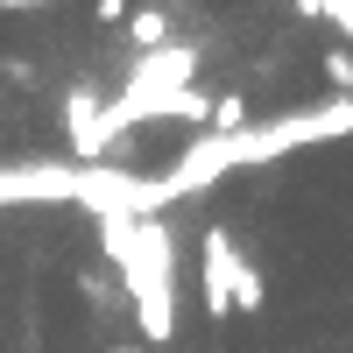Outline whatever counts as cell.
I'll return each mask as SVG.
<instances>
[{"instance_id":"cell-1","label":"cell","mask_w":353,"mask_h":353,"mask_svg":"<svg viewBox=\"0 0 353 353\" xmlns=\"http://www.w3.org/2000/svg\"><path fill=\"white\" fill-rule=\"evenodd\" d=\"M339 134H353V99L283 113V121L248 128V134H198V141H184V156L170 163V176H149V184L134 191V219H163V205L219 184L226 170H254V163H276L290 149H304V141H339Z\"/></svg>"},{"instance_id":"cell-2","label":"cell","mask_w":353,"mask_h":353,"mask_svg":"<svg viewBox=\"0 0 353 353\" xmlns=\"http://www.w3.org/2000/svg\"><path fill=\"white\" fill-rule=\"evenodd\" d=\"M121 283H128V304H134L141 339L170 346L176 339V233L163 219H141L134 226V254H128Z\"/></svg>"},{"instance_id":"cell-3","label":"cell","mask_w":353,"mask_h":353,"mask_svg":"<svg viewBox=\"0 0 353 353\" xmlns=\"http://www.w3.org/2000/svg\"><path fill=\"white\" fill-rule=\"evenodd\" d=\"M191 78H198V43H163L149 57H134L121 92L128 99H176V92H191Z\"/></svg>"},{"instance_id":"cell-4","label":"cell","mask_w":353,"mask_h":353,"mask_svg":"<svg viewBox=\"0 0 353 353\" xmlns=\"http://www.w3.org/2000/svg\"><path fill=\"white\" fill-rule=\"evenodd\" d=\"M241 269H248V254L233 248V233L226 226H205V241H198V290H205V311H212V318H233Z\"/></svg>"},{"instance_id":"cell-5","label":"cell","mask_w":353,"mask_h":353,"mask_svg":"<svg viewBox=\"0 0 353 353\" xmlns=\"http://www.w3.org/2000/svg\"><path fill=\"white\" fill-rule=\"evenodd\" d=\"M64 141H71L78 163H99L113 141H121L113 121H106V99L92 92V85H71V92H64Z\"/></svg>"},{"instance_id":"cell-6","label":"cell","mask_w":353,"mask_h":353,"mask_svg":"<svg viewBox=\"0 0 353 353\" xmlns=\"http://www.w3.org/2000/svg\"><path fill=\"white\" fill-rule=\"evenodd\" d=\"M128 36H134V50H141V57H149V50H163V43H176L163 8H134V14H128Z\"/></svg>"},{"instance_id":"cell-7","label":"cell","mask_w":353,"mask_h":353,"mask_svg":"<svg viewBox=\"0 0 353 353\" xmlns=\"http://www.w3.org/2000/svg\"><path fill=\"white\" fill-rule=\"evenodd\" d=\"M297 14H304V21H325V28H339V36L353 43V0H297Z\"/></svg>"},{"instance_id":"cell-8","label":"cell","mask_w":353,"mask_h":353,"mask_svg":"<svg viewBox=\"0 0 353 353\" xmlns=\"http://www.w3.org/2000/svg\"><path fill=\"white\" fill-rule=\"evenodd\" d=\"M254 121H248V99L241 92H219L212 99V128H205V134H248Z\"/></svg>"},{"instance_id":"cell-9","label":"cell","mask_w":353,"mask_h":353,"mask_svg":"<svg viewBox=\"0 0 353 353\" xmlns=\"http://www.w3.org/2000/svg\"><path fill=\"white\" fill-rule=\"evenodd\" d=\"M325 85L332 99H353V50H325Z\"/></svg>"}]
</instances>
